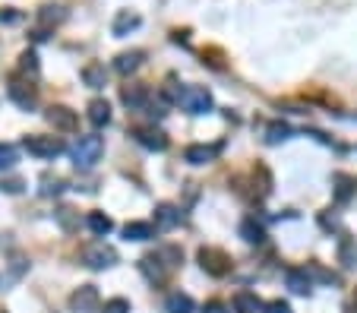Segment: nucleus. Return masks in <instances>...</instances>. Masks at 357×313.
<instances>
[{
	"instance_id": "obj_29",
	"label": "nucleus",
	"mask_w": 357,
	"mask_h": 313,
	"mask_svg": "<svg viewBox=\"0 0 357 313\" xmlns=\"http://www.w3.org/2000/svg\"><path fill=\"white\" fill-rule=\"evenodd\" d=\"M335 200L338 202H348L351 200V184H354V180L348 178V174H335Z\"/></svg>"
},
{
	"instance_id": "obj_14",
	"label": "nucleus",
	"mask_w": 357,
	"mask_h": 313,
	"mask_svg": "<svg viewBox=\"0 0 357 313\" xmlns=\"http://www.w3.org/2000/svg\"><path fill=\"white\" fill-rule=\"evenodd\" d=\"M139 23H142V19H139V16H136V13H130V10H120V13L114 16L111 32H114V35H117V38H124V35H130V32H133V29H139Z\"/></svg>"
},
{
	"instance_id": "obj_18",
	"label": "nucleus",
	"mask_w": 357,
	"mask_h": 313,
	"mask_svg": "<svg viewBox=\"0 0 357 313\" xmlns=\"http://www.w3.org/2000/svg\"><path fill=\"white\" fill-rule=\"evenodd\" d=\"M215 155H218V146H200V142H196V146H186V152H184V158L190 164H209Z\"/></svg>"
},
{
	"instance_id": "obj_34",
	"label": "nucleus",
	"mask_w": 357,
	"mask_h": 313,
	"mask_svg": "<svg viewBox=\"0 0 357 313\" xmlns=\"http://www.w3.org/2000/svg\"><path fill=\"white\" fill-rule=\"evenodd\" d=\"M0 190H3V193H19V190H23V180H19V178L0 180Z\"/></svg>"
},
{
	"instance_id": "obj_32",
	"label": "nucleus",
	"mask_w": 357,
	"mask_h": 313,
	"mask_svg": "<svg viewBox=\"0 0 357 313\" xmlns=\"http://www.w3.org/2000/svg\"><path fill=\"white\" fill-rule=\"evenodd\" d=\"M41 184H45V187H41V196H57V193H64V187H67L60 178H54V180H51V178H45Z\"/></svg>"
},
{
	"instance_id": "obj_6",
	"label": "nucleus",
	"mask_w": 357,
	"mask_h": 313,
	"mask_svg": "<svg viewBox=\"0 0 357 313\" xmlns=\"http://www.w3.org/2000/svg\"><path fill=\"white\" fill-rule=\"evenodd\" d=\"M177 104L190 114H209L212 111V95H209V89H202V86H184Z\"/></svg>"
},
{
	"instance_id": "obj_27",
	"label": "nucleus",
	"mask_w": 357,
	"mask_h": 313,
	"mask_svg": "<svg viewBox=\"0 0 357 313\" xmlns=\"http://www.w3.org/2000/svg\"><path fill=\"white\" fill-rule=\"evenodd\" d=\"M16 162H19V149L10 142H0V171H10Z\"/></svg>"
},
{
	"instance_id": "obj_2",
	"label": "nucleus",
	"mask_w": 357,
	"mask_h": 313,
	"mask_svg": "<svg viewBox=\"0 0 357 313\" xmlns=\"http://www.w3.org/2000/svg\"><path fill=\"white\" fill-rule=\"evenodd\" d=\"M79 263L89 269H111L117 263V250L108 247L104 240H95V244H86L79 250Z\"/></svg>"
},
{
	"instance_id": "obj_36",
	"label": "nucleus",
	"mask_w": 357,
	"mask_h": 313,
	"mask_svg": "<svg viewBox=\"0 0 357 313\" xmlns=\"http://www.w3.org/2000/svg\"><path fill=\"white\" fill-rule=\"evenodd\" d=\"M202 313H228V307H224V304H218V301H209V304H206V310H202Z\"/></svg>"
},
{
	"instance_id": "obj_15",
	"label": "nucleus",
	"mask_w": 357,
	"mask_h": 313,
	"mask_svg": "<svg viewBox=\"0 0 357 313\" xmlns=\"http://www.w3.org/2000/svg\"><path fill=\"white\" fill-rule=\"evenodd\" d=\"M284 282H288V288L294 291V294H310V288H313V278L307 276V269H288V272H284Z\"/></svg>"
},
{
	"instance_id": "obj_25",
	"label": "nucleus",
	"mask_w": 357,
	"mask_h": 313,
	"mask_svg": "<svg viewBox=\"0 0 357 313\" xmlns=\"http://www.w3.org/2000/svg\"><path fill=\"white\" fill-rule=\"evenodd\" d=\"M284 140H291V127H288V124H282V120L269 124V130H266V142H269V146H278V142H284Z\"/></svg>"
},
{
	"instance_id": "obj_8",
	"label": "nucleus",
	"mask_w": 357,
	"mask_h": 313,
	"mask_svg": "<svg viewBox=\"0 0 357 313\" xmlns=\"http://www.w3.org/2000/svg\"><path fill=\"white\" fill-rule=\"evenodd\" d=\"M45 117L54 130H60V133H73V130L79 127V117H76V111H70L67 104H54V108H48Z\"/></svg>"
},
{
	"instance_id": "obj_23",
	"label": "nucleus",
	"mask_w": 357,
	"mask_h": 313,
	"mask_svg": "<svg viewBox=\"0 0 357 313\" xmlns=\"http://www.w3.org/2000/svg\"><path fill=\"white\" fill-rule=\"evenodd\" d=\"M86 225H89V231L98 234V238L111 234V228H114L111 216H104V212H89V216H86Z\"/></svg>"
},
{
	"instance_id": "obj_37",
	"label": "nucleus",
	"mask_w": 357,
	"mask_h": 313,
	"mask_svg": "<svg viewBox=\"0 0 357 313\" xmlns=\"http://www.w3.org/2000/svg\"><path fill=\"white\" fill-rule=\"evenodd\" d=\"M322 228H338V218H329V216H320Z\"/></svg>"
},
{
	"instance_id": "obj_38",
	"label": "nucleus",
	"mask_w": 357,
	"mask_h": 313,
	"mask_svg": "<svg viewBox=\"0 0 357 313\" xmlns=\"http://www.w3.org/2000/svg\"><path fill=\"white\" fill-rule=\"evenodd\" d=\"M16 19H19L16 13H0V23H16Z\"/></svg>"
},
{
	"instance_id": "obj_10",
	"label": "nucleus",
	"mask_w": 357,
	"mask_h": 313,
	"mask_svg": "<svg viewBox=\"0 0 357 313\" xmlns=\"http://www.w3.org/2000/svg\"><path fill=\"white\" fill-rule=\"evenodd\" d=\"M70 307L76 313H92L98 307V288L95 285H79L73 291V298H70Z\"/></svg>"
},
{
	"instance_id": "obj_30",
	"label": "nucleus",
	"mask_w": 357,
	"mask_h": 313,
	"mask_svg": "<svg viewBox=\"0 0 357 313\" xmlns=\"http://www.w3.org/2000/svg\"><path fill=\"white\" fill-rule=\"evenodd\" d=\"M307 269V276H310V278H320V282H338V276H332V272H326V269H320V266H316V263H310V266H304Z\"/></svg>"
},
{
	"instance_id": "obj_21",
	"label": "nucleus",
	"mask_w": 357,
	"mask_h": 313,
	"mask_svg": "<svg viewBox=\"0 0 357 313\" xmlns=\"http://www.w3.org/2000/svg\"><path fill=\"white\" fill-rule=\"evenodd\" d=\"M240 238H244L247 244H262V240H266V228H262L256 218H244V222H240Z\"/></svg>"
},
{
	"instance_id": "obj_5",
	"label": "nucleus",
	"mask_w": 357,
	"mask_h": 313,
	"mask_svg": "<svg viewBox=\"0 0 357 313\" xmlns=\"http://www.w3.org/2000/svg\"><path fill=\"white\" fill-rule=\"evenodd\" d=\"M23 149L29 152L32 158H57L64 152V142L57 136H41V133H32L23 140Z\"/></svg>"
},
{
	"instance_id": "obj_26",
	"label": "nucleus",
	"mask_w": 357,
	"mask_h": 313,
	"mask_svg": "<svg viewBox=\"0 0 357 313\" xmlns=\"http://www.w3.org/2000/svg\"><path fill=\"white\" fill-rule=\"evenodd\" d=\"M54 216H57V222H60V228H64V231H76V228H79V216H76V209L60 206Z\"/></svg>"
},
{
	"instance_id": "obj_16",
	"label": "nucleus",
	"mask_w": 357,
	"mask_h": 313,
	"mask_svg": "<svg viewBox=\"0 0 357 313\" xmlns=\"http://www.w3.org/2000/svg\"><path fill=\"white\" fill-rule=\"evenodd\" d=\"M338 263L345 269H354L357 266V240L351 234H342L338 238Z\"/></svg>"
},
{
	"instance_id": "obj_9",
	"label": "nucleus",
	"mask_w": 357,
	"mask_h": 313,
	"mask_svg": "<svg viewBox=\"0 0 357 313\" xmlns=\"http://www.w3.org/2000/svg\"><path fill=\"white\" fill-rule=\"evenodd\" d=\"M120 102L127 104L130 111H146L152 102V92L146 89V86H124V89H120Z\"/></svg>"
},
{
	"instance_id": "obj_39",
	"label": "nucleus",
	"mask_w": 357,
	"mask_h": 313,
	"mask_svg": "<svg viewBox=\"0 0 357 313\" xmlns=\"http://www.w3.org/2000/svg\"><path fill=\"white\" fill-rule=\"evenodd\" d=\"M354 313H357V291H354Z\"/></svg>"
},
{
	"instance_id": "obj_28",
	"label": "nucleus",
	"mask_w": 357,
	"mask_h": 313,
	"mask_svg": "<svg viewBox=\"0 0 357 313\" xmlns=\"http://www.w3.org/2000/svg\"><path fill=\"white\" fill-rule=\"evenodd\" d=\"M38 19H41L45 29H51V26L64 23V10H60V7H41V10H38Z\"/></svg>"
},
{
	"instance_id": "obj_3",
	"label": "nucleus",
	"mask_w": 357,
	"mask_h": 313,
	"mask_svg": "<svg viewBox=\"0 0 357 313\" xmlns=\"http://www.w3.org/2000/svg\"><path fill=\"white\" fill-rule=\"evenodd\" d=\"M102 155H104V140L102 136L89 133V136H79V140H76V146H73L76 168H92Z\"/></svg>"
},
{
	"instance_id": "obj_12",
	"label": "nucleus",
	"mask_w": 357,
	"mask_h": 313,
	"mask_svg": "<svg viewBox=\"0 0 357 313\" xmlns=\"http://www.w3.org/2000/svg\"><path fill=\"white\" fill-rule=\"evenodd\" d=\"M177 225H180V209L174 206V202H158L155 206V228L171 231V228H177Z\"/></svg>"
},
{
	"instance_id": "obj_35",
	"label": "nucleus",
	"mask_w": 357,
	"mask_h": 313,
	"mask_svg": "<svg viewBox=\"0 0 357 313\" xmlns=\"http://www.w3.org/2000/svg\"><path fill=\"white\" fill-rule=\"evenodd\" d=\"M262 313H291V307L284 304V301H269V304L262 307Z\"/></svg>"
},
{
	"instance_id": "obj_1",
	"label": "nucleus",
	"mask_w": 357,
	"mask_h": 313,
	"mask_svg": "<svg viewBox=\"0 0 357 313\" xmlns=\"http://www.w3.org/2000/svg\"><path fill=\"white\" fill-rule=\"evenodd\" d=\"M177 266H180V250L177 247H162V250L146 254L139 260V272L146 276V282H152V285H164L168 282V276H171Z\"/></svg>"
},
{
	"instance_id": "obj_19",
	"label": "nucleus",
	"mask_w": 357,
	"mask_h": 313,
	"mask_svg": "<svg viewBox=\"0 0 357 313\" xmlns=\"http://www.w3.org/2000/svg\"><path fill=\"white\" fill-rule=\"evenodd\" d=\"M164 310L168 313H193V298L184 294V291H171V294L164 298Z\"/></svg>"
},
{
	"instance_id": "obj_22",
	"label": "nucleus",
	"mask_w": 357,
	"mask_h": 313,
	"mask_svg": "<svg viewBox=\"0 0 357 313\" xmlns=\"http://www.w3.org/2000/svg\"><path fill=\"white\" fill-rule=\"evenodd\" d=\"M124 238L127 240H149L155 238V228L149 222H127L124 225Z\"/></svg>"
},
{
	"instance_id": "obj_24",
	"label": "nucleus",
	"mask_w": 357,
	"mask_h": 313,
	"mask_svg": "<svg viewBox=\"0 0 357 313\" xmlns=\"http://www.w3.org/2000/svg\"><path fill=\"white\" fill-rule=\"evenodd\" d=\"M234 310L238 313H260L262 304L256 294H250V291H238V294H234Z\"/></svg>"
},
{
	"instance_id": "obj_13",
	"label": "nucleus",
	"mask_w": 357,
	"mask_h": 313,
	"mask_svg": "<svg viewBox=\"0 0 357 313\" xmlns=\"http://www.w3.org/2000/svg\"><path fill=\"white\" fill-rule=\"evenodd\" d=\"M89 124L95 130H102V127L111 124V104L104 102V98H92L89 102Z\"/></svg>"
},
{
	"instance_id": "obj_31",
	"label": "nucleus",
	"mask_w": 357,
	"mask_h": 313,
	"mask_svg": "<svg viewBox=\"0 0 357 313\" xmlns=\"http://www.w3.org/2000/svg\"><path fill=\"white\" fill-rule=\"evenodd\" d=\"M102 313H130V301H124V298H111V301H104Z\"/></svg>"
},
{
	"instance_id": "obj_4",
	"label": "nucleus",
	"mask_w": 357,
	"mask_h": 313,
	"mask_svg": "<svg viewBox=\"0 0 357 313\" xmlns=\"http://www.w3.org/2000/svg\"><path fill=\"white\" fill-rule=\"evenodd\" d=\"M7 95H10V102H13L16 108H23V111H35L38 92H35V86H32L29 79H23V76H10Z\"/></svg>"
},
{
	"instance_id": "obj_20",
	"label": "nucleus",
	"mask_w": 357,
	"mask_h": 313,
	"mask_svg": "<svg viewBox=\"0 0 357 313\" xmlns=\"http://www.w3.org/2000/svg\"><path fill=\"white\" fill-rule=\"evenodd\" d=\"M82 82H86L89 89H102L104 82H108L104 64H86V67H82Z\"/></svg>"
},
{
	"instance_id": "obj_11",
	"label": "nucleus",
	"mask_w": 357,
	"mask_h": 313,
	"mask_svg": "<svg viewBox=\"0 0 357 313\" xmlns=\"http://www.w3.org/2000/svg\"><path fill=\"white\" fill-rule=\"evenodd\" d=\"M133 140L139 142V146H146L149 152H164L168 149V136H164L162 130H155V127H136Z\"/></svg>"
},
{
	"instance_id": "obj_33",
	"label": "nucleus",
	"mask_w": 357,
	"mask_h": 313,
	"mask_svg": "<svg viewBox=\"0 0 357 313\" xmlns=\"http://www.w3.org/2000/svg\"><path fill=\"white\" fill-rule=\"evenodd\" d=\"M19 70H23V73H32V76L38 73V57H35V51H26L23 57H19Z\"/></svg>"
},
{
	"instance_id": "obj_7",
	"label": "nucleus",
	"mask_w": 357,
	"mask_h": 313,
	"mask_svg": "<svg viewBox=\"0 0 357 313\" xmlns=\"http://www.w3.org/2000/svg\"><path fill=\"white\" fill-rule=\"evenodd\" d=\"M200 266L206 269L209 276L224 278L231 272V256L224 254V250H218V247H202L200 250Z\"/></svg>"
},
{
	"instance_id": "obj_17",
	"label": "nucleus",
	"mask_w": 357,
	"mask_h": 313,
	"mask_svg": "<svg viewBox=\"0 0 357 313\" xmlns=\"http://www.w3.org/2000/svg\"><path fill=\"white\" fill-rule=\"evenodd\" d=\"M142 57H146L142 51H124V54H117V60H114V70H117L120 76H130V73L139 70Z\"/></svg>"
}]
</instances>
